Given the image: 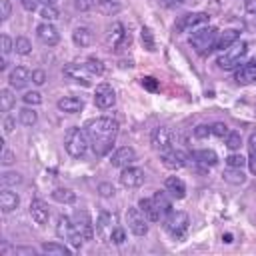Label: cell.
I'll list each match as a JSON object with an SVG mask.
<instances>
[{"instance_id": "8fae6325", "label": "cell", "mask_w": 256, "mask_h": 256, "mask_svg": "<svg viewBox=\"0 0 256 256\" xmlns=\"http://www.w3.org/2000/svg\"><path fill=\"white\" fill-rule=\"evenodd\" d=\"M150 144H152V148L158 150V152H164V150L172 148V144H174V134H172V130H170L168 126H156V128L152 130V134H150Z\"/></svg>"}, {"instance_id": "d4e9b609", "label": "cell", "mask_w": 256, "mask_h": 256, "mask_svg": "<svg viewBox=\"0 0 256 256\" xmlns=\"http://www.w3.org/2000/svg\"><path fill=\"white\" fill-rule=\"evenodd\" d=\"M138 206H140V210L146 214V218H148L150 222H160V220H162V214H160V210H158L154 198H142V200L138 202Z\"/></svg>"}, {"instance_id": "2e32d148", "label": "cell", "mask_w": 256, "mask_h": 256, "mask_svg": "<svg viewBox=\"0 0 256 256\" xmlns=\"http://www.w3.org/2000/svg\"><path fill=\"white\" fill-rule=\"evenodd\" d=\"M72 220H74V226L82 234L84 240H92L94 238V224H92V218H90V214L86 210H76Z\"/></svg>"}, {"instance_id": "ac0fdd59", "label": "cell", "mask_w": 256, "mask_h": 256, "mask_svg": "<svg viewBox=\"0 0 256 256\" xmlns=\"http://www.w3.org/2000/svg\"><path fill=\"white\" fill-rule=\"evenodd\" d=\"M112 166L116 168H126V166H132L136 162V150L132 146H122L118 148L114 154H112Z\"/></svg>"}, {"instance_id": "d6986e66", "label": "cell", "mask_w": 256, "mask_h": 256, "mask_svg": "<svg viewBox=\"0 0 256 256\" xmlns=\"http://www.w3.org/2000/svg\"><path fill=\"white\" fill-rule=\"evenodd\" d=\"M30 216H32V220H34L38 226H44V224L48 222V218H50V208H48V204H46L44 200H40V198H34V200L30 202Z\"/></svg>"}, {"instance_id": "30bf717a", "label": "cell", "mask_w": 256, "mask_h": 256, "mask_svg": "<svg viewBox=\"0 0 256 256\" xmlns=\"http://www.w3.org/2000/svg\"><path fill=\"white\" fill-rule=\"evenodd\" d=\"M126 222H128V228H130V232L132 234H136V236H146L148 234V218H146V214L140 210V206H132V208H128V212H126Z\"/></svg>"}, {"instance_id": "484cf974", "label": "cell", "mask_w": 256, "mask_h": 256, "mask_svg": "<svg viewBox=\"0 0 256 256\" xmlns=\"http://www.w3.org/2000/svg\"><path fill=\"white\" fill-rule=\"evenodd\" d=\"M238 38H240V32L238 30H224V32L218 34L216 44H214V50H226L234 42H238Z\"/></svg>"}, {"instance_id": "7a4b0ae2", "label": "cell", "mask_w": 256, "mask_h": 256, "mask_svg": "<svg viewBox=\"0 0 256 256\" xmlns=\"http://www.w3.org/2000/svg\"><path fill=\"white\" fill-rule=\"evenodd\" d=\"M64 148H66V152H68L72 158H82V156H86V152H88V148H90V138H88L86 128H80V126L68 128V132H66V136H64Z\"/></svg>"}, {"instance_id": "52a82bcc", "label": "cell", "mask_w": 256, "mask_h": 256, "mask_svg": "<svg viewBox=\"0 0 256 256\" xmlns=\"http://www.w3.org/2000/svg\"><path fill=\"white\" fill-rule=\"evenodd\" d=\"M210 20L208 12H188V14H182L176 24H174V30L180 32V34H186V32H194L202 26H206Z\"/></svg>"}, {"instance_id": "f1b7e54d", "label": "cell", "mask_w": 256, "mask_h": 256, "mask_svg": "<svg viewBox=\"0 0 256 256\" xmlns=\"http://www.w3.org/2000/svg\"><path fill=\"white\" fill-rule=\"evenodd\" d=\"M40 250H42L44 254H48V256H68V254L72 252L68 246H64V244H60V242H44V244L40 246Z\"/></svg>"}, {"instance_id": "8d00e7d4", "label": "cell", "mask_w": 256, "mask_h": 256, "mask_svg": "<svg viewBox=\"0 0 256 256\" xmlns=\"http://www.w3.org/2000/svg\"><path fill=\"white\" fill-rule=\"evenodd\" d=\"M0 184H2V188H14V186L22 184V176L18 172H4L0 176Z\"/></svg>"}, {"instance_id": "1f68e13d", "label": "cell", "mask_w": 256, "mask_h": 256, "mask_svg": "<svg viewBox=\"0 0 256 256\" xmlns=\"http://www.w3.org/2000/svg\"><path fill=\"white\" fill-rule=\"evenodd\" d=\"M18 120L22 126H34L38 122V112L30 106H24L20 112H18Z\"/></svg>"}, {"instance_id": "7bdbcfd3", "label": "cell", "mask_w": 256, "mask_h": 256, "mask_svg": "<svg viewBox=\"0 0 256 256\" xmlns=\"http://www.w3.org/2000/svg\"><path fill=\"white\" fill-rule=\"evenodd\" d=\"M226 146H228L230 150H240V146H242V136H240V132H228V136H226Z\"/></svg>"}, {"instance_id": "4fadbf2b", "label": "cell", "mask_w": 256, "mask_h": 256, "mask_svg": "<svg viewBox=\"0 0 256 256\" xmlns=\"http://www.w3.org/2000/svg\"><path fill=\"white\" fill-rule=\"evenodd\" d=\"M94 104L102 110L106 108H112L116 104V92L110 84H98L96 90H94Z\"/></svg>"}, {"instance_id": "5b68a950", "label": "cell", "mask_w": 256, "mask_h": 256, "mask_svg": "<svg viewBox=\"0 0 256 256\" xmlns=\"http://www.w3.org/2000/svg\"><path fill=\"white\" fill-rule=\"evenodd\" d=\"M56 236L62 238V240H68L72 248H80L86 240L82 238V234L76 230L74 226V220L66 214H60L58 220H56Z\"/></svg>"}, {"instance_id": "c3c4849f", "label": "cell", "mask_w": 256, "mask_h": 256, "mask_svg": "<svg viewBox=\"0 0 256 256\" xmlns=\"http://www.w3.org/2000/svg\"><path fill=\"white\" fill-rule=\"evenodd\" d=\"M12 14V4L10 0H0V18L2 20H8Z\"/></svg>"}, {"instance_id": "836d02e7", "label": "cell", "mask_w": 256, "mask_h": 256, "mask_svg": "<svg viewBox=\"0 0 256 256\" xmlns=\"http://www.w3.org/2000/svg\"><path fill=\"white\" fill-rule=\"evenodd\" d=\"M52 198L56 202H60V204H72V202H76V194L70 188H56L52 192Z\"/></svg>"}, {"instance_id": "277c9868", "label": "cell", "mask_w": 256, "mask_h": 256, "mask_svg": "<svg viewBox=\"0 0 256 256\" xmlns=\"http://www.w3.org/2000/svg\"><path fill=\"white\" fill-rule=\"evenodd\" d=\"M218 30L212 28V26H202L198 30L192 32L190 36V46L198 52V54H206L210 50H214V44H216V38H218Z\"/></svg>"}, {"instance_id": "e0dca14e", "label": "cell", "mask_w": 256, "mask_h": 256, "mask_svg": "<svg viewBox=\"0 0 256 256\" xmlns=\"http://www.w3.org/2000/svg\"><path fill=\"white\" fill-rule=\"evenodd\" d=\"M36 36H38V40H40L42 44H46V46H56L58 40H60V32H58V28H56L52 22H42V24H38V26H36Z\"/></svg>"}, {"instance_id": "11a10c76", "label": "cell", "mask_w": 256, "mask_h": 256, "mask_svg": "<svg viewBox=\"0 0 256 256\" xmlns=\"http://www.w3.org/2000/svg\"><path fill=\"white\" fill-rule=\"evenodd\" d=\"M142 86H144L146 90H150V92H156V90H158V82H156L152 76H146V78H142Z\"/></svg>"}, {"instance_id": "e575fe53", "label": "cell", "mask_w": 256, "mask_h": 256, "mask_svg": "<svg viewBox=\"0 0 256 256\" xmlns=\"http://www.w3.org/2000/svg\"><path fill=\"white\" fill-rule=\"evenodd\" d=\"M248 168L256 176V132H252L248 138Z\"/></svg>"}, {"instance_id": "44dd1931", "label": "cell", "mask_w": 256, "mask_h": 256, "mask_svg": "<svg viewBox=\"0 0 256 256\" xmlns=\"http://www.w3.org/2000/svg\"><path fill=\"white\" fill-rule=\"evenodd\" d=\"M234 80H236L238 84H252V82H256V58H252V60H248L246 64H242V66L238 68Z\"/></svg>"}, {"instance_id": "681fc988", "label": "cell", "mask_w": 256, "mask_h": 256, "mask_svg": "<svg viewBox=\"0 0 256 256\" xmlns=\"http://www.w3.org/2000/svg\"><path fill=\"white\" fill-rule=\"evenodd\" d=\"M210 134H212V128L208 124H200V126L194 128V136L196 138H208Z\"/></svg>"}, {"instance_id": "6f0895ef", "label": "cell", "mask_w": 256, "mask_h": 256, "mask_svg": "<svg viewBox=\"0 0 256 256\" xmlns=\"http://www.w3.org/2000/svg\"><path fill=\"white\" fill-rule=\"evenodd\" d=\"M20 2H22L24 10H28V12H34L38 8V0H20Z\"/></svg>"}, {"instance_id": "603a6c76", "label": "cell", "mask_w": 256, "mask_h": 256, "mask_svg": "<svg viewBox=\"0 0 256 256\" xmlns=\"http://www.w3.org/2000/svg\"><path fill=\"white\" fill-rule=\"evenodd\" d=\"M56 106H58L60 112L76 114V112H80V110L84 108V100L78 98V96H64V98H60V100L56 102Z\"/></svg>"}, {"instance_id": "7402d4cb", "label": "cell", "mask_w": 256, "mask_h": 256, "mask_svg": "<svg viewBox=\"0 0 256 256\" xmlns=\"http://www.w3.org/2000/svg\"><path fill=\"white\" fill-rule=\"evenodd\" d=\"M18 206H20V196L16 192H12L10 188H2V192H0V208H2V212L10 214Z\"/></svg>"}, {"instance_id": "3957f363", "label": "cell", "mask_w": 256, "mask_h": 256, "mask_svg": "<svg viewBox=\"0 0 256 256\" xmlns=\"http://www.w3.org/2000/svg\"><path fill=\"white\" fill-rule=\"evenodd\" d=\"M104 42H106V48H108L110 52H120V50H124V48L130 46L132 36H130V32L124 28L122 22H112V24L106 28Z\"/></svg>"}, {"instance_id": "8992f818", "label": "cell", "mask_w": 256, "mask_h": 256, "mask_svg": "<svg viewBox=\"0 0 256 256\" xmlns=\"http://www.w3.org/2000/svg\"><path fill=\"white\" fill-rule=\"evenodd\" d=\"M246 54H248V44L244 40H238V42H234L230 48H226L222 52V56L218 58V66L222 70H232V68L242 64Z\"/></svg>"}, {"instance_id": "4dcf8cb0", "label": "cell", "mask_w": 256, "mask_h": 256, "mask_svg": "<svg viewBox=\"0 0 256 256\" xmlns=\"http://www.w3.org/2000/svg\"><path fill=\"white\" fill-rule=\"evenodd\" d=\"M152 198H154V202H156V206H158L162 218H166V216L172 212V202H170L168 194H166V192H154Z\"/></svg>"}, {"instance_id": "ba28073f", "label": "cell", "mask_w": 256, "mask_h": 256, "mask_svg": "<svg viewBox=\"0 0 256 256\" xmlns=\"http://www.w3.org/2000/svg\"><path fill=\"white\" fill-rule=\"evenodd\" d=\"M188 224H190V218L186 212H180V210H172L166 218H164V228L168 230V234L172 238H182L188 230Z\"/></svg>"}, {"instance_id": "d6a6232c", "label": "cell", "mask_w": 256, "mask_h": 256, "mask_svg": "<svg viewBox=\"0 0 256 256\" xmlns=\"http://www.w3.org/2000/svg\"><path fill=\"white\" fill-rule=\"evenodd\" d=\"M222 178L228 182V184H244V180H246V174L242 172V168H226L224 170V174H222Z\"/></svg>"}, {"instance_id": "f6af8a7d", "label": "cell", "mask_w": 256, "mask_h": 256, "mask_svg": "<svg viewBox=\"0 0 256 256\" xmlns=\"http://www.w3.org/2000/svg\"><path fill=\"white\" fill-rule=\"evenodd\" d=\"M0 44H2V56H8L14 50V40L8 34H2L0 36Z\"/></svg>"}, {"instance_id": "4316f807", "label": "cell", "mask_w": 256, "mask_h": 256, "mask_svg": "<svg viewBox=\"0 0 256 256\" xmlns=\"http://www.w3.org/2000/svg\"><path fill=\"white\" fill-rule=\"evenodd\" d=\"M72 40H74L76 46L86 48V46H90V42H92V30H90L88 26H78V28H74V32H72Z\"/></svg>"}, {"instance_id": "cb8c5ba5", "label": "cell", "mask_w": 256, "mask_h": 256, "mask_svg": "<svg viewBox=\"0 0 256 256\" xmlns=\"http://www.w3.org/2000/svg\"><path fill=\"white\" fill-rule=\"evenodd\" d=\"M164 188H166V192L172 196V198H184L186 196V184H184V180L182 178H178V176H168L166 178V182H164Z\"/></svg>"}, {"instance_id": "d590c367", "label": "cell", "mask_w": 256, "mask_h": 256, "mask_svg": "<svg viewBox=\"0 0 256 256\" xmlns=\"http://www.w3.org/2000/svg\"><path fill=\"white\" fill-rule=\"evenodd\" d=\"M14 102H16L14 92H12L10 88H2V90H0V110H2V112H8V110L14 106Z\"/></svg>"}, {"instance_id": "ffe728a7", "label": "cell", "mask_w": 256, "mask_h": 256, "mask_svg": "<svg viewBox=\"0 0 256 256\" xmlns=\"http://www.w3.org/2000/svg\"><path fill=\"white\" fill-rule=\"evenodd\" d=\"M32 80V72L28 70V68H24V66H16V68H12L10 70V74H8V82H10V86L12 88H24L28 82Z\"/></svg>"}, {"instance_id": "bcb514c9", "label": "cell", "mask_w": 256, "mask_h": 256, "mask_svg": "<svg viewBox=\"0 0 256 256\" xmlns=\"http://www.w3.org/2000/svg\"><path fill=\"white\" fill-rule=\"evenodd\" d=\"M210 128H212V134L214 136H218V138H226L228 136V126L224 124V122H214V124H210Z\"/></svg>"}, {"instance_id": "ee69618b", "label": "cell", "mask_w": 256, "mask_h": 256, "mask_svg": "<svg viewBox=\"0 0 256 256\" xmlns=\"http://www.w3.org/2000/svg\"><path fill=\"white\" fill-rule=\"evenodd\" d=\"M22 102H24L26 106H38V104L42 102V94H40V92H36V90L26 92V94L22 96Z\"/></svg>"}, {"instance_id": "f35d334b", "label": "cell", "mask_w": 256, "mask_h": 256, "mask_svg": "<svg viewBox=\"0 0 256 256\" xmlns=\"http://www.w3.org/2000/svg\"><path fill=\"white\" fill-rule=\"evenodd\" d=\"M14 50H16V54L26 56V54L32 52V44H30V40H28L26 36H18V38L14 40Z\"/></svg>"}, {"instance_id": "9a60e30c", "label": "cell", "mask_w": 256, "mask_h": 256, "mask_svg": "<svg viewBox=\"0 0 256 256\" xmlns=\"http://www.w3.org/2000/svg\"><path fill=\"white\" fill-rule=\"evenodd\" d=\"M144 180H146L144 170H140L136 166H126L120 172V184L126 186V188H138V186L144 184Z\"/></svg>"}, {"instance_id": "6da1fadb", "label": "cell", "mask_w": 256, "mask_h": 256, "mask_svg": "<svg viewBox=\"0 0 256 256\" xmlns=\"http://www.w3.org/2000/svg\"><path fill=\"white\" fill-rule=\"evenodd\" d=\"M86 132H88V138H90V148L96 156H106L114 142H116V136H118V122L114 118H92L86 122Z\"/></svg>"}, {"instance_id": "5bb4252c", "label": "cell", "mask_w": 256, "mask_h": 256, "mask_svg": "<svg viewBox=\"0 0 256 256\" xmlns=\"http://www.w3.org/2000/svg\"><path fill=\"white\" fill-rule=\"evenodd\" d=\"M64 76L68 78V80H72V82H78V84H82V86H90V72L86 70V66L84 64H76V62H70V64H66L64 66Z\"/></svg>"}, {"instance_id": "f5cc1de1", "label": "cell", "mask_w": 256, "mask_h": 256, "mask_svg": "<svg viewBox=\"0 0 256 256\" xmlns=\"http://www.w3.org/2000/svg\"><path fill=\"white\" fill-rule=\"evenodd\" d=\"M32 82L36 84V86H42L44 82H46V72L44 70H32Z\"/></svg>"}, {"instance_id": "9c48e42d", "label": "cell", "mask_w": 256, "mask_h": 256, "mask_svg": "<svg viewBox=\"0 0 256 256\" xmlns=\"http://www.w3.org/2000/svg\"><path fill=\"white\" fill-rule=\"evenodd\" d=\"M118 228V214L114 212H106L102 210L98 220H96V234L102 242L110 244V238H112V232Z\"/></svg>"}, {"instance_id": "6125c7cd", "label": "cell", "mask_w": 256, "mask_h": 256, "mask_svg": "<svg viewBox=\"0 0 256 256\" xmlns=\"http://www.w3.org/2000/svg\"><path fill=\"white\" fill-rule=\"evenodd\" d=\"M246 10L250 14H256V0H246Z\"/></svg>"}, {"instance_id": "db71d44e", "label": "cell", "mask_w": 256, "mask_h": 256, "mask_svg": "<svg viewBox=\"0 0 256 256\" xmlns=\"http://www.w3.org/2000/svg\"><path fill=\"white\" fill-rule=\"evenodd\" d=\"M98 192H100V196L110 198V196H114V186H112V184H108V182H104V184H100V186H98Z\"/></svg>"}, {"instance_id": "f907efd6", "label": "cell", "mask_w": 256, "mask_h": 256, "mask_svg": "<svg viewBox=\"0 0 256 256\" xmlns=\"http://www.w3.org/2000/svg\"><path fill=\"white\" fill-rule=\"evenodd\" d=\"M94 4H96L94 0H74L76 10H80V12H88V10H92Z\"/></svg>"}, {"instance_id": "7dc6e473", "label": "cell", "mask_w": 256, "mask_h": 256, "mask_svg": "<svg viewBox=\"0 0 256 256\" xmlns=\"http://www.w3.org/2000/svg\"><path fill=\"white\" fill-rule=\"evenodd\" d=\"M124 240H126V232H124V228H122V226H118V228L112 232L110 244H124Z\"/></svg>"}, {"instance_id": "7c38bea8", "label": "cell", "mask_w": 256, "mask_h": 256, "mask_svg": "<svg viewBox=\"0 0 256 256\" xmlns=\"http://www.w3.org/2000/svg\"><path fill=\"white\" fill-rule=\"evenodd\" d=\"M160 154H162V164L166 168H170V170H180L190 160V154H186V152H182V150H178L174 146L168 148V150H164V152H160Z\"/></svg>"}, {"instance_id": "680465c9", "label": "cell", "mask_w": 256, "mask_h": 256, "mask_svg": "<svg viewBox=\"0 0 256 256\" xmlns=\"http://www.w3.org/2000/svg\"><path fill=\"white\" fill-rule=\"evenodd\" d=\"M186 0H160V4L162 6H166V8H178V6H182Z\"/></svg>"}, {"instance_id": "b9f144b4", "label": "cell", "mask_w": 256, "mask_h": 256, "mask_svg": "<svg viewBox=\"0 0 256 256\" xmlns=\"http://www.w3.org/2000/svg\"><path fill=\"white\" fill-rule=\"evenodd\" d=\"M224 162H226L228 168H242L244 164H248V158H244L242 154H230Z\"/></svg>"}, {"instance_id": "83f0119b", "label": "cell", "mask_w": 256, "mask_h": 256, "mask_svg": "<svg viewBox=\"0 0 256 256\" xmlns=\"http://www.w3.org/2000/svg\"><path fill=\"white\" fill-rule=\"evenodd\" d=\"M190 156H192L196 162L204 164V166H216V164H218V154H216L214 150H208V148L198 150V152H192Z\"/></svg>"}, {"instance_id": "60d3db41", "label": "cell", "mask_w": 256, "mask_h": 256, "mask_svg": "<svg viewBox=\"0 0 256 256\" xmlns=\"http://www.w3.org/2000/svg\"><path fill=\"white\" fill-rule=\"evenodd\" d=\"M142 44H144V48L146 50H150V52H154L156 50V44H154V36H152V30L150 28H146V26H142Z\"/></svg>"}, {"instance_id": "ab89813d", "label": "cell", "mask_w": 256, "mask_h": 256, "mask_svg": "<svg viewBox=\"0 0 256 256\" xmlns=\"http://www.w3.org/2000/svg\"><path fill=\"white\" fill-rule=\"evenodd\" d=\"M40 16L44 18V22H52V20H56L60 16V12L54 8V4H44L40 8Z\"/></svg>"}, {"instance_id": "f546056e", "label": "cell", "mask_w": 256, "mask_h": 256, "mask_svg": "<svg viewBox=\"0 0 256 256\" xmlns=\"http://www.w3.org/2000/svg\"><path fill=\"white\" fill-rule=\"evenodd\" d=\"M96 10L100 14H104V16H114V14H118L122 10V6H120L118 0H98L96 2Z\"/></svg>"}, {"instance_id": "94428289", "label": "cell", "mask_w": 256, "mask_h": 256, "mask_svg": "<svg viewBox=\"0 0 256 256\" xmlns=\"http://www.w3.org/2000/svg\"><path fill=\"white\" fill-rule=\"evenodd\" d=\"M0 254H2V256H8V254H14V248H10V246H8L6 242H4V244L0 246Z\"/></svg>"}, {"instance_id": "74e56055", "label": "cell", "mask_w": 256, "mask_h": 256, "mask_svg": "<svg viewBox=\"0 0 256 256\" xmlns=\"http://www.w3.org/2000/svg\"><path fill=\"white\" fill-rule=\"evenodd\" d=\"M84 66H86V70H88L92 76H102V74H104V64H102V60H98V58H94V56H90V58L84 62Z\"/></svg>"}, {"instance_id": "9f6ffc18", "label": "cell", "mask_w": 256, "mask_h": 256, "mask_svg": "<svg viewBox=\"0 0 256 256\" xmlns=\"http://www.w3.org/2000/svg\"><path fill=\"white\" fill-rule=\"evenodd\" d=\"M0 160H2V164H4V166H10V164L16 160V156H14V154L4 146V148H2V158H0Z\"/></svg>"}, {"instance_id": "be15d7a7", "label": "cell", "mask_w": 256, "mask_h": 256, "mask_svg": "<svg viewBox=\"0 0 256 256\" xmlns=\"http://www.w3.org/2000/svg\"><path fill=\"white\" fill-rule=\"evenodd\" d=\"M40 2H42V4H54L56 0H40Z\"/></svg>"}, {"instance_id": "91938a15", "label": "cell", "mask_w": 256, "mask_h": 256, "mask_svg": "<svg viewBox=\"0 0 256 256\" xmlns=\"http://www.w3.org/2000/svg\"><path fill=\"white\" fill-rule=\"evenodd\" d=\"M14 122H16V120H14V118H10V116L4 120V134H10V132L14 130Z\"/></svg>"}, {"instance_id": "816d5d0a", "label": "cell", "mask_w": 256, "mask_h": 256, "mask_svg": "<svg viewBox=\"0 0 256 256\" xmlns=\"http://www.w3.org/2000/svg\"><path fill=\"white\" fill-rule=\"evenodd\" d=\"M14 254H18V256H36V248H32V246H14Z\"/></svg>"}]
</instances>
